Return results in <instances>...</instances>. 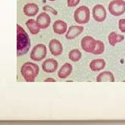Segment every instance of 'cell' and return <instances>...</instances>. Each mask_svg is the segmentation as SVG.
I'll return each mask as SVG.
<instances>
[{
  "label": "cell",
  "instance_id": "cell-17",
  "mask_svg": "<svg viewBox=\"0 0 125 125\" xmlns=\"http://www.w3.org/2000/svg\"><path fill=\"white\" fill-rule=\"evenodd\" d=\"M125 39V36L123 35L117 34L115 32H111L108 37V42L111 46H115L117 42H120Z\"/></svg>",
  "mask_w": 125,
  "mask_h": 125
},
{
  "label": "cell",
  "instance_id": "cell-13",
  "mask_svg": "<svg viewBox=\"0 0 125 125\" xmlns=\"http://www.w3.org/2000/svg\"><path fill=\"white\" fill-rule=\"evenodd\" d=\"M67 24L61 20H56L53 24L54 32L58 35H62L63 33H65L67 31Z\"/></svg>",
  "mask_w": 125,
  "mask_h": 125
},
{
  "label": "cell",
  "instance_id": "cell-20",
  "mask_svg": "<svg viewBox=\"0 0 125 125\" xmlns=\"http://www.w3.org/2000/svg\"><path fill=\"white\" fill-rule=\"evenodd\" d=\"M105 50V46L104 42L101 40H96V47L92 52V54L94 55H100L104 53Z\"/></svg>",
  "mask_w": 125,
  "mask_h": 125
},
{
  "label": "cell",
  "instance_id": "cell-11",
  "mask_svg": "<svg viewBox=\"0 0 125 125\" xmlns=\"http://www.w3.org/2000/svg\"><path fill=\"white\" fill-rule=\"evenodd\" d=\"M39 11L38 6L35 3H28L23 7V12L28 17H33L36 15Z\"/></svg>",
  "mask_w": 125,
  "mask_h": 125
},
{
  "label": "cell",
  "instance_id": "cell-21",
  "mask_svg": "<svg viewBox=\"0 0 125 125\" xmlns=\"http://www.w3.org/2000/svg\"><path fill=\"white\" fill-rule=\"evenodd\" d=\"M118 27H119V29L120 30L121 32L125 33V19L122 18L119 20Z\"/></svg>",
  "mask_w": 125,
  "mask_h": 125
},
{
  "label": "cell",
  "instance_id": "cell-19",
  "mask_svg": "<svg viewBox=\"0 0 125 125\" xmlns=\"http://www.w3.org/2000/svg\"><path fill=\"white\" fill-rule=\"evenodd\" d=\"M68 57L70 58V60H71L73 62H78L81 58V53L79 51V49H74L71 50L69 54H68Z\"/></svg>",
  "mask_w": 125,
  "mask_h": 125
},
{
  "label": "cell",
  "instance_id": "cell-25",
  "mask_svg": "<svg viewBox=\"0 0 125 125\" xmlns=\"http://www.w3.org/2000/svg\"><path fill=\"white\" fill-rule=\"evenodd\" d=\"M49 1H56V0H49Z\"/></svg>",
  "mask_w": 125,
  "mask_h": 125
},
{
  "label": "cell",
  "instance_id": "cell-6",
  "mask_svg": "<svg viewBox=\"0 0 125 125\" xmlns=\"http://www.w3.org/2000/svg\"><path fill=\"white\" fill-rule=\"evenodd\" d=\"M93 17L98 22H102L106 18V10L102 4L95 5L93 9Z\"/></svg>",
  "mask_w": 125,
  "mask_h": 125
},
{
  "label": "cell",
  "instance_id": "cell-3",
  "mask_svg": "<svg viewBox=\"0 0 125 125\" xmlns=\"http://www.w3.org/2000/svg\"><path fill=\"white\" fill-rule=\"evenodd\" d=\"M90 18V11L88 7L81 6L76 9L74 13V19L75 22L79 24H86L89 22Z\"/></svg>",
  "mask_w": 125,
  "mask_h": 125
},
{
  "label": "cell",
  "instance_id": "cell-15",
  "mask_svg": "<svg viewBox=\"0 0 125 125\" xmlns=\"http://www.w3.org/2000/svg\"><path fill=\"white\" fill-rule=\"evenodd\" d=\"M72 72V66L70 63L66 62L62 65L58 72V76L61 79H65L71 74Z\"/></svg>",
  "mask_w": 125,
  "mask_h": 125
},
{
  "label": "cell",
  "instance_id": "cell-9",
  "mask_svg": "<svg viewBox=\"0 0 125 125\" xmlns=\"http://www.w3.org/2000/svg\"><path fill=\"white\" fill-rule=\"evenodd\" d=\"M58 63L56 60L53 58H49L45 60L44 62H42V67L43 71L47 73H52L56 71L58 68Z\"/></svg>",
  "mask_w": 125,
  "mask_h": 125
},
{
  "label": "cell",
  "instance_id": "cell-7",
  "mask_svg": "<svg viewBox=\"0 0 125 125\" xmlns=\"http://www.w3.org/2000/svg\"><path fill=\"white\" fill-rule=\"evenodd\" d=\"M81 46L85 52L92 54L96 47V40L92 36H85L81 41Z\"/></svg>",
  "mask_w": 125,
  "mask_h": 125
},
{
  "label": "cell",
  "instance_id": "cell-12",
  "mask_svg": "<svg viewBox=\"0 0 125 125\" xmlns=\"http://www.w3.org/2000/svg\"><path fill=\"white\" fill-rule=\"evenodd\" d=\"M83 31V27L81 26H72L68 29L65 38L67 40H72L81 34Z\"/></svg>",
  "mask_w": 125,
  "mask_h": 125
},
{
  "label": "cell",
  "instance_id": "cell-24",
  "mask_svg": "<svg viewBox=\"0 0 125 125\" xmlns=\"http://www.w3.org/2000/svg\"><path fill=\"white\" fill-rule=\"evenodd\" d=\"M45 82H56V80L53 79V78H47L44 80Z\"/></svg>",
  "mask_w": 125,
  "mask_h": 125
},
{
  "label": "cell",
  "instance_id": "cell-16",
  "mask_svg": "<svg viewBox=\"0 0 125 125\" xmlns=\"http://www.w3.org/2000/svg\"><path fill=\"white\" fill-rule=\"evenodd\" d=\"M97 82H115V77L113 72L104 71L97 76Z\"/></svg>",
  "mask_w": 125,
  "mask_h": 125
},
{
  "label": "cell",
  "instance_id": "cell-8",
  "mask_svg": "<svg viewBox=\"0 0 125 125\" xmlns=\"http://www.w3.org/2000/svg\"><path fill=\"white\" fill-rule=\"evenodd\" d=\"M49 48L51 54L55 56L61 55L63 50L62 44L57 39H52L50 40L49 43Z\"/></svg>",
  "mask_w": 125,
  "mask_h": 125
},
{
  "label": "cell",
  "instance_id": "cell-5",
  "mask_svg": "<svg viewBox=\"0 0 125 125\" xmlns=\"http://www.w3.org/2000/svg\"><path fill=\"white\" fill-rule=\"evenodd\" d=\"M47 48L43 44H38L31 50L30 58L34 61H40L46 57Z\"/></svg>",
  "mask_w": 125,
  "mask_h": 125
},
{
  "label": "cell",
  "instance_id": "cell-18",
  "mask_svg": "<svg viewBox=\"0 0 125 125\" xmlns=\"http://www.w3.org/2000/svg\"><path fill=\"white\" fill-rule=\"evenodd\" d=\"M26 25H27L28 29L31 32V34H33V35H36L40 32V28L38 25L36 21H35L33 19L28 20L26 22Z\"/></svg>",
  "mask_w": 125,
  "mask_h": 125
},
{
  "label": "cell",
  "instance_id": "cell-1",
  "mask_svg": "<svg viewBox=\"0 0 125 125\" xmlns=\"http://www.w3.org/2000/svg\"><path fill=\"white\" fill-rule=\"evenodd\" d=\"M31 47V40L26 31L20 25H17V55L23 56Z\"/></svg>",
  "mask_w": 125,
  "mask_h": 125
},
{
  "label": "cell",
  "instance_id": "cell-23",
  "mask_svg": "<svg viewBox=\"0 0 125 125\" xmlns=\"http://www.w3.org/2000/svg\"><path fill=\"white\" fill-rule=\"evenodd\" d=\"M43 9H44L45 10H49L52 13L54 14V15H57V12H56L54 9H52V7H50L49 6H45L43 7Z\"/></svg>",
  "mask_w": 125,
  "mask_h": 125
},
{
  "label": "cell",
  "instance_id": "cell-14",
  "mask_svg": "<svg viewBox=\"0 0 125 125\" xmlns=\"http://www.w3.org/2000/svg\"><path fill=\"white\" fill-rule=\"evenodd\" d=\"M105 66H106V62L102 58L94 59L90 62V68L93 72L102 70Z\"/></svg>",
  "mask_w": 125,
  "mask_h": 125
},
{
  "label": "cell",
  "instance_id": "cell-10",
  "mask_svg": "<svg viewBox=\"0 0 125 125\" xmlns=\"http://www.w3.org/2000/svg\"><path fill=\"white\" fill-rule=\"evenodd\" d=\"M36 22L40 29H45L49 26L51 22V18L47 13L45 12L41 13L39 15H38L36 19Z\"/></svg>",
  "mask_w": 125,
  "mask_h": 125
},
{
  "label": "cell",
  "instance_id": "cell-22",
  "mask_svg": "<svg viewBox=\"0 0 125 125\" xmlns=\"http://www.w3.org/2000/svg\"><path fill=\"white\" fill-rule=\"evenodd\" d=\"M80 0H67V6L69 7H74L79 4Z\"/></svg>",
  "mask_w": 125,
  "mask_h": 125
},
{
  "label": "cell",
  "instance_id": "cell-4",
  "mask_svg": "<svg viewBox=\"0 0 125 125\" xmlns=\"http://www.w3.org/2000/svg\"><path fill=\"white\" fill-rule=\"evenodd\" d=\"M108 11L112 15L118 17L125 13V1L113 0L108 4Z\"/></svg>",
  "mask_w": 125,
  "mask_h": 125
},
{
  "label": "cell",
  "instance_id": "cell-2",
  "mask_svg": "<svg viewBox=\"0 0 125 125\" xmlns=\"http://www.w3.org/2000/svg\"><path fill=\"white\" fill-rule=\"evenodd\" d=\"M20 72L26 81L33 82L39 73V67L36 63L27 62L22 65Z\"/></svg>",
  "mask_w": 125,
  "mask_h": 125
}]
</instances>
